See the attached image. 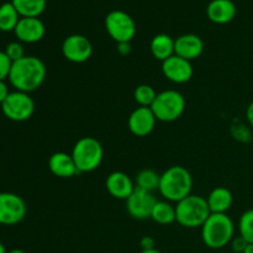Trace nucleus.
Returning <instances> with one entry per match:
<instances>
[{"label":"nucleus","instance_id":"f257e3e1","mask_svg":"<svg viewBox=\"0 0 253 253\" xmlns=\"http://www.w3.org/2000/svg\"><path fill=\"white\" fill-rule=\"evenodd\" d=\"M46 76L47 68L42 59L35 56H25L12 62L9 81L16 90L31 93L43 84Z\"/></svg>","mask_w":253,"mask_h":253},{"label":"nucleus","instance_id":"f03ea898","mask_svg":"<svg viewBox=\"0 0 253 253\" xmlns=\"http://www.w3.org/2000/svg\"><path fill=\"white\" fill-rule=\"evenodd\" d=\"M192 174L182 166H172L161 174L158 192L167 202H180L192 194Z\"/></svg>","mask_w":253,"mask_h":253},{"label":"nucleus","instance_id":"7ed1b4c3","mask_svg":"<svg viewBox=\"0 0 253 253\" xmlns=\"http://www.w3.org/2000/svg\"><path fill=\"white\" fill-rule=\"evenodd\" d=\"M234 237L235 225L227 214H210L202 226V240L209 249H224Z\"/></svg>","mask_w":253,"mask_h":253},{"label":"nucleus","instance_id":"20e7f679","mask_svg":"<svg viewBox=\"0 0 253 253\" xmlns=\"http://www.w3.org/2000/svg\"><path fill=\"white\" fill-rule=\"evenodd\" d=\"M210 214L207 198L200 195L190 194L175 205V221L187 229L202 227Z\"/></svg>","mask_w":253,"mask_h":253},{"label":"nucleus","instance_id":"39448f33","mask_svg":"<svg viewBox=\"0 0 253 253\" xmlns=\"http://www.w3.org/2000/svg\"><path fill=\"white\" fill-rule=\"evenodd\" d=\"M71 155L76 163L78 173H89L100 167L103 162L104 150L101 143L96 138L85 136L77 141Z\"/></svg>","mask_w":253,"mask_h":253},{"label":"nucleus","instance_id":"423d86ee","mask_svg":"<svg viewBox=\"0 0 253 253\" xmlns=\"http://www.w3.org/2000/svg\"><path fill=\"white\" fill-rule=\"evenodd\" d=\"M151 109L157 121L173 123L184 113L185 98L177 90H163L157 94Z\"/></svg>","mask_w":253,"mask_h":253},{"label":"nucleus","instance_id":"0eeeda50","mask_svg":"<svg viewBox=\"0 0 253 253\" xmlns=\"http://www.w3.org/2000/svg\"><path fill=\"white\" fill-rule=\"evenodd\" d=\"M105 29L116 42H131L136 35V24L132 17L123 10H113L105 17Z\"/></svg>","mask_w":253,"mask_h":253},{"label":"nucleus","instance_id":"6e6552de","mask_svg":"<svg viewBox=\"0 0 253 253\" xmlns=\"http://www.w3.org/2000/svg\"><path fill=\"white\" fill-rule=\"evenodd\" d=\"M1 111L9 120L22 123L34 115L35 103L29 93L15 90L1 104Z\"/></svg>","mask_w":253,"mask_h":253},{"label":"nucleus","instance_id":"1a4fd4ad","mask_svg":"<svg viewBox=\"0 0 253 253\" xmlns=\"http://www.w3.org/2000/svg\"><path fill=\"white\" fill-rule=\"evenodd\" d=\"M26 203L14 193H0V224L16 225L25 219Z\"/></svg>","mask_w":253,"mask_h":253},{"label":"nucleus","instance_id":"9d476101","mask_svg":"<svg viewBox=\"0 0 253 253\" xmlns=\"http://www.w3.org/2000/svg\"><path fill=\"white\" fill-rule=\"evenodd\" d=\"M62 53L72 63H84L93 54V44L83 35H69L62 43Z\"/></svg>","mask_w":253,"mask_h":253},{"label":"nucleus","instance_id":"9b49d317","mask_svg":"<svg viewBox=\"0 0 253 253\" xmlns=\"http://www.w3.org/2000/svg\"><path fill=\"white\" fill-rule=\"evenodd\" d=\"M157 202L153 193L136 187L132 194L126 200V210L130 216L136 220L151 219L153 208Z\"/></svg>","mask_w":253,"mask_h":253},{"label":"nucleus","instance_id":"f8f14e48","mask_svg":"<svg viewBox=\"0 0 253 253\" xmlns=\"http://www.w3.org/2000/svg\"><path fill=\"white\" fill-rule=\"evenodd\" d=\"M162 73L172 83L184 84L192 79L194 69L192 62L173 54L172 57L162 62Z\"/></svg>","mask_w":253,"mask_h":253},{"label":"nucleus","instance_id":"ddd939ff","mask_svg":"<svg viewBox=\"0 0 253 253\" xmlns=\"http://www.w3.org/2000/svg\"><path fill=\"white\" fill-rule=\"evenodd\" d=\"M156 123L157 119L152 109L138 106L128 116L127 127L132 135L137 137H146L155 130Z\"/></svg>","mask_w":253,"mask_h":253},{"label":"nucleus","instance_id":"4468645a","mask_svg":"<svg viewBox=\"0 0 253 253\" xmlns=\"http://www.w3.org/2000/svg\"><path fill=\"white\" fill-rule=\"evenodd\" d=\"M14 32L20 42L36 43L43 39L46 34V27L40 17H21Z\"/></svg>","mask_w":253,"mask_h":253},{"label":"nucleus","instance_id":"2eb2a0df","mask_svg":"<svg viewBox=\"0 0 253 253\" xmlns=\"http://www.w3.org/2000/svg\"><path fill=\"white\" fill-rule=\"evenodd\" d=\"M203 52H204V42L198 35L185 34L174 40V54L182 58L192 62L199 58Z\"/></svg>","mask_w":253,"mask_h":253},{"label":"nucleus","instance_id":"dca6fc26","mask_svg":"<svg viewBox=\"0 0 253 253\" xmlns=\"http://www.w3.org/2000/svg\"><path fill=\"white\" fill-rule=\"evenodd\" d=\"M105 187L113 198L119 200H127L135 190L136 185L126 173L113 172L106 178Z\"/></svg>","mask_w":253,"mask_h":253},{"label":"nucleus","instance_id":"f3484780","mask_svg":"<svg viewBox=\"0 0 253 253\" xmlns=\"http://www.w3.org/2000/svg\"><path fill=\"white\" fill-rule=\"evenodd\" d=\"M236 5L232 0H211L207 6V16L211 22L225 25L236 16Z\"/></svg>","mask_w":253,"mask_h":253},{"label":"nucleus","instance_id":"a211bd4d","mask_svg":"<svg viewBox=\"0 0 253 253\" xmlns=\"http://www.w3.org/2000/svg\"><path fill=\"white\" fill-rule=\"evenodd\" d=\"M48 169L53 175L58 178H72L78 173L72 155L66 152H56L49 157Z\"/></svg>","mask_w":253,"mask_h":253},{"label":"nucleus","instance_id":"6ab92c4d","mask_svg":"<svg viewBox=\"0 0 253 253\" xmlns=\"http://www.w3.org/2000/svg\"><path fill=\"white\" fill-rule=\"evenodd\" d=\"M207 202L211 214H226L232 207L234 197L227 188L216 187L208 195Z\"/></svg>","mask_w":253,"mask_h":253},{"label":"nucleus","instance_id":"aec40b11","mask_svg":"<svg viewBox=\"0 0 253 253\" xmlns=\"http://www.w3.org/2000/svg\"><path fill=\"white\" fill-rule=\"evenodd\" d=\"M150 49L157 61L165 62L174 54V40L167 34H158L151 40Z\"/></svg>","mask_w":253,"mask_h":253},{"label":"nucleus","instance_id":"412c9836","mask_svg":"<svg viewBox=\"0 0 253 253\" xmlns=\"http://www.w3.org/2000/svg\"><path fill=\"white\" fill-rule=\"evenodd\" d=\"M21 17H40L46 9V0H11Z\"/></svg>","mask_w":253,"mask_h":253},{"label":"nucleus","instance_id":"4be33fe9","mask_svg":"<svg viewBox=\"0 0 253 253\" xmlns=\"http://www.w3.org/2000/svg\"><path fill=\"white\" fill-rule=\"evenodd\" d=\"M151 219L160 225H169L175 221V207L167 200H158L153 208Z\"/></svg>","mask_w":253,"mask_h":253},{"label":"nucleus","instance_id":"5701e85b","mask_svg":"<svg viewBox=\"0 0 253 253\" xmlns=\"http://www.w3.org/2000/svg\"><path fill=\"white\" fill-rule=\"evenodd\" d=\"M21 19L12 2H4L0 6V31H14L17 22Z\"/></svg>","mask_w":253,"mask_h":253},{"label":"nucleus","instance_id":"b1692460","mask_svg":"<svg viewBox=\"0 0 253 253\" xmlns=\"http://www.w3.org/2000/svg\"><path fill=\"white\" fill-rule=\"evenodd\" d=\"M160 179L161 174H158L156 170L146 168V169L140 170L137 173V175H136V187L140 188V189L153 193L155 190H158Z\"/></svg>","mask_w":253,"mask_h":253},{"label":"nucleus","instance_id":"393cba45","mask_svg":"<svg viewBox=\"0 0 253 253\" xmlns=\"http://www.w3.org/2000/svg\"><path fill=\"white\" fill-rule=\"evenodd\" d=\"M157 94L158 93L153 86L148 85V84H141V85L136 86L135 91H133V99L138 104V106L151 108Z\"/></svg>","mask_w":253,"mask_h":253},{"label":"nucleus","instance_id":"a878e982","mask_svg":"<svg viewBox=\"0 0 253 253\" xmlns=\"http://www.w3.org/2000/svg\"><path fill=\"white\" fill-rule=\"evenodd\" d=\"M240 235L249 244H253V209L247 210L241 215L239 221Z\"/></svg>","mask_w":253,"mask_h":253},{"label":"nucleus","instance_id":"bb28decb","mask_svg":"<svg viewBox=\"0 0 253 253\" xmlns=\"http://www.w3.org/2000/svg\"><path fill=\"white\" fill-rule=\"evenodd\" d=\"M5 53L6 56L11 59V62L19 61L20 58L25 57L24 47L20 42H10L6 47H5Z\"/></svg>","mask_w":253,"mask_h":253},{"label":"nucleus","instance_id":"cd10ccee","mask_svg":"<svg viewBox=\"0 0 253 253\" xmlns=\"http://www.w3.org/2000/svg\"><path fill=\"white\" fill-rule=\"evenodd\" d=\"M12 62L4 51H0V81L9 78Z\"/></svg>","mask_w":253,"mask_h":253},{"label":"nucleus","instance_id":"c85d7f7f","mask_svg":"<svg viewBox=\"0 0 253 253\" xmlns=\"http://www.w3.org/2000/svg\"><path fill=\"white\" fill-rule=\"evenodd\" d=\"M230 244H231V249L235 253H244L245 250L249 246V242H247L241 235H239L237 237H234Z\"/></svg>","mask_w":253,"mask_h":253},{"label":"nucleus","instance_id":"c756f323","mask_svg":"<svg viewBox=\"0 0 253 253\" xmlns=\"http://www.w3.org/2000/svg\"><path fill=\"white\" fill-rule=\"evenodd\" d=\"M140 246H141V249H142V251L143 250H153V249H156V241H155V239H153V237H151V236H143L142 239H141V241H140Z\"/></svg>","mask_w":253,"mask_h":253},{"label":"nucleus","instance_id":"7c9ffc66","mask_svg":"<svg viewBox=\"0 0 253 253\" xmlns=\"http://www.w3.org/2000/svg\"><path fill=\"white\" fill-rule=\"evenodd\" d=\"M118 52L123 56H126L131 52V43L130 42H120L118 43Z\"/></svg>","mask_w":253,"mask_h":253},{"label":"nucleus","instance_id":"2f4dec72","mask_svg":"<svg viewBox=\"0 0 253 253\" xmlns=\"http://www.w3.org/2000/svg\"><path fill=\"white\" fill-rule=\"evenodd\" d=\"M10 94L9 89H7L6 84L4 83V81H0V105L4 103L5 99L7 98V95Z\"/></svg>","mask_w":253,"mask_h":253},{"label":"nucleus","instance_id":"473e14b6","mask_svg":"<svg viewBox=\"0 0 253 253\" xmlns=\"http://www.w3.org/2000/svg\"><path fill=\"white\" fill-rule=\"evenodd\" d=\"M246 119H247V121H249L250 126L253 127V101H251V103H250V105L247 106Z\"/></svg>","mask_w":253,"mask_h":253},{"label":"nucleus","instance_id":"72a5a7b5","mask_svg":"<svg viewBox=\"0 0 253 253\" xmlns=\"http://www.w3.org/2000/svg\"><path fill=\"white\" fill-rule=\"evenodd\" d=\"M140 253H162L158 251L157 249H153V250H143V251H141Z\"/></svg>","mask_w":253,"mask_h":253},{"label":"nucleus","instance_id":"f704fd0d","mask_svg":"<svg viewBox=\"0 0 253 253\" xmlns=\"http://www.w3.org/2000/svg\"><path fill=\"white\" fill-rule=\"evenodd\" d=\"M244 253H253V244H249V246H247Z\"/></svg>","mask_w":253,"mask_h":253},{"label":"nucleus","instance_id":"c9c22d12","mask_svg":"<svg viewBox=\"0 0 253 253\" xmlns=\"http://www.w3.org/2000/svg\"><path fill=\"white\" fill-rule=\"evenodd\" d=\"M6 253H26V252L22 251V250L15 249V250H11V251H9V252H6Z\"/></svg>","mask_w":253,"mask_h":253},{"label":"nucleus","instance_id":"e433bc0d","mask_svg":"<svg viewBox=\"0 0 253 253\" xmlns=\"http://www.w3.org/2000/svg\"><path fill=\"white\" fill-rule=\"evenodd\" d=\"M0 253H6V250H5L4 245L1 244V241H0Z\"/></svg>","mask_w":253,"mask_h":253}]
</instances>
